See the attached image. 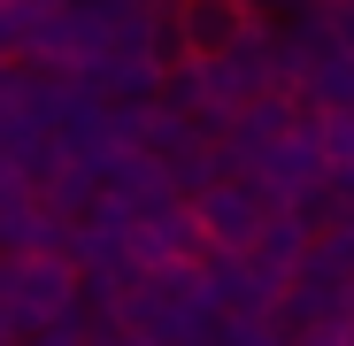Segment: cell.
<instances>
[{
  "label": "cell",
  "mask_w": 354,
  "mask_h": 346,
  "mask_svg": "<svg viewBox=\"0 0 354 346\" xmlns=\"http://www.w3.org/2000/svg\"><path fill=\"white\" fill-rule=\"evenodd\" d=\"M169 16H177V39H185L193 62H216V54L247 46V39L262 31V16L247 8V0H177Z\"/></svg>",
  "instance_id": "6da1fadb"
},
{
  "label": "cell",
  "mask_w": 354,
  "mask_h": 346,
  "mask_svg": "<svg viewBox=\"0 0 354 346\" xmlns=\"http://www.w3.org/2000/svg\"><path fill=\"white\" fill-rule=\"evenodd\" d=\"M201 231L223 247V254H247V247H262V185L247 193V185H216V193H201Z\"/></svg>",
  "instance_id": "7a4b0ae2"
},
{
  "label": "cell",
  "mask_w": 354,
  "mask_h": 346,
  "mask_svg": "<svg viewBox=\"0 0 354 346\" xmlns=\"http://www.w3.org/2000/svg\"><path fill=\"white\" fill-rule=\"evenodd\" d=\"M331 31H339V46L354 54V8H339V23H331Z\"/></svg>",
  "instance_id": "3957f363"
},
{
  "label": "cell",
  "mask_w": 354,
  "mask_h": 346,
  "mask_svg": "<svg viewBox=\"0 0 354 346\" xmlns=\"http://www.w3.org/2000/svg\"><path fill=\"white\" fill-rule=\"evenodd\" d=\"M247 8L262 16V8H292V16H301V0H247Z\"/></svg>",
  "instance_id": "277c9868"
}]
</instances>
